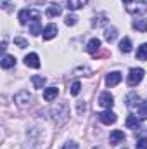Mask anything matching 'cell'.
I'll list each match as a JSON object with an SVG mask.
<instances>
[{"instance_id": "cell-1", "label": "cell", "mask_w": 147, "mask_h": 149, "mask_svg": "<svg viewBox=\"0 0 147 149\" xmlns=\"http://www.w3.org/2000/svg\"><path fill=\"white\" fill-rule=\"evenodd\" d=\"M123 3L130 14H142L147 10V0H123Z\"/></svg>"}, {"instance_id": "cell-2", "label": "cell", "mask_w": 147, "mask_h": 149, "mask_svg": "<svg viewBox=\"0 0 147 149\" xmlns=\"http://www.w3.org/2000/svg\"><path fill=\"white\" fill-rule=\"evenodd\" d=\"M144 80V70L142 68H132L128 74V85L130 87H137L140 81Z\"/></svg>"}, {"instance_id": "cell-3", "label": "cell", "mask_w": 147, "mask_h": 149, "mask_svg": "<svg viewBox=\"0 0 147 149\" xmlns=\"http://www.w3.org/2000/svg\"><path fill=\"white\" fill-rule=\"evenodd\" d=\"M14 101H16V104H17L19 108H26V106L31 104L33 97H31V94H28V90H21V92H17V94L14 95Z\"/></svg>"}, {"instance_id": "cell-4", "label": "cell", "mask_w": 147, "mask_h": 149, "mask_svg": "<svg viewBox=\"0 0 147 149\" xmlns=\"http://www.w3.org/2000/svg\"><path fill=\"white\" fill-rule=\"evenodd\" d=\"M99 104H101L102 108H106V109H111V108L114 106V97L111 95L109 92H102V94L99 95Z\"/></svg>"}, {"instance_id": "cell-5", "label": "cell", "mask_w": 147, "mask_h": 149, "mask_svg": "<svg viewBox=\"0 0 147 149\" xmlns=\"http://www.w3.org/2000/svg\"><path fill=\"white\" fill-rule=\"evenodd\" d=\"M97 118H99V120H101L104 125L116 123V120H118V118H116V114L111 111V109H107V111H104V113H99V114H97Z\"/></svg>"}, {"instance_id": "cell-6", "label": "cell", "mask_w": 147, "mask_h": 149, "mask_svg": "<svg viewBox=\"0 0 147 149\" xmlns=\"http://www.w3.org/2000/svg\"><path fill=\"white\" fill-rule=\"evenodd\" d=\"M125 141V132L123 130H112L109 135V142L111 146H116V144H119V142H123Z\"/></svg>"}, {"instance_id": "cell-7", "label": "cell", "mask_w": 147, "mask_h": 149, "mask_svg": "<svg viewBox=\"0 0 147 149\" xmlns=\"http://www.w3.org/2000/svg\"><path fill=\"white\" fill-rule=\"evenodd\" d=\"M24 64L30 66V68H40V57H38L35 52H31V54H28L24 57Z\"/></svg>"}, {"instance_id": "cell-8", "label": "cell", "mask_w": 147, "mask_h": 149, "mask_svg": "<svg viewBox=\"0 0 147 149\" xmlns=\"http://www.w3.org/2000/svg\"><path fill=\"white\" fill-rule=\"evenodd\" d=\"M121 81V73L119 71H112L106 76V85L107 87H114V85H118Z\"/></svg>"}, {"instance_id": "cell-9", "label": "cell", "mask_w": 147, "mask_h": 149, "mask_svg": "<svg viewBox=\"0 0 147 149\" xmlns=\"http://www.w3.org/2000/svg\"><path fill=\"white\" fill-rule=\"evenodd\" d=\"M61 12H62V9H61L59 3H49V7H47V16L49 17H57V16H61Z\"/></svg>"}, {"instance_id": "cell-10", "label": "cell", "mask_w": 147, "mask_h": 149, "mask_svg": "<svg viewBox=\"0 0 147 149\" xmlns=\"http://www.w3.org/2000/svg\"><path fill=\"white\" fill-rule=\"evenodd\" d=\"M57 94H59V88L57 87H47L43 90V99L45 101H54L57 97Z\"/></svg>"}, {"instance_id": "cell-11", "label": "cell", "mask_w": 147, "mask_h": 149, "mask_svg": "<svg viewBox=\"0 0 147 149\" xmlns=\"http://www.w3.org/2000/svg\"><path fill=\"white\" fill-rule=\"evenodd\" d=\"M57 31H59V30H57L55 24H47L45 30H43V38H45V40H52V38L57 35Z\"/></svg>"}, {"instance_id": "cell-12", "label": "cell", "mask_w": 147, "mask_h": 149, "mask_svg": "<svg viewBox=\"0 0 147 149\" xmlns=\"http://www.w3.org/2000/svg\"><path fill=\"white\" fill-rule=\"evenodd\" d=\"M0 64H2V68H3V70L14 68V66H16V57H14V56H7V54H5V56L2 57Z\"/></svg>"}, {"instance_id": "cell-13", "label": "cell", "mask_w": 147, "mask_h": 149, "mask_svg": "<svg viewBox=\"0 0 147 149\" xmlns=\"http://www.w3.org/2000/svg\"><path fill=\"white\" fill-rule=\"evenodd\" d=\"M99 49H101V40H99V38H92V40L87 43V52H88V54H95Z\"/></svg>"}, {"instance_id": "cell-14", "label": "cell", "mask_w": 147, "mask_h": 149, "mask_svg": "<svg viewBox=\"0 0 147 149\" xmlns=\"http://www.w3.org/2000/svg\"><path fill=\"white\" fill-rule=\"evenodd\" d=\"M66 3H68L69 10H78V9H81L87 3V0H66Z\"/></svg>"}, {"instance_id": "cell-15", "label": "cell", "mask_w": 147, "mask_h": 149, "mask_svg": "<svg viewBox=\"0 0 147 149\" xmlns=\"http://www.w3.org/2000/svg\"><path fill=\"white\" fill-rule=\"evenodd\" d=\"M104 38H106V42H114L116 38H118V30L114 28V26H111V28H107L106 30V33H104Z\"/></svg>"}, {"instance_id": "cell-16", "label": "cell", "mask_w": 147, "mask_h": 149, "mask_svg": "<svg viewBox=\"0 0 147 149\" xmlns=\"http://www.w3.org/2000/svg\"><path fill=\"white\" fill-rule=\"evenodd\" d=\"M126 127L132 128V130H139V127H140L139 116H128V118H126Z\"/></svg>"}, {"instance_id": "cell-17", "label": "cell", "mask_w": 147, "mask_h": 149, "mask_svg": "<svg viewBox=\"0 0 147 149\" xmlns=\"http://www.w3.org/2000/svg\"><path fill=\"white\" fill-rule=\"evenodd\" d=\"M137 116L140 120H147V102H139L137 104Z\"/></svg>"}, {"instance_id": "cell-18", "label": "cell", "mask_w": 147, "mask_h": 149, "mask_svg": "<svg viewBox=\"0 0 147 149\" xmlns=\"http://www.w3.org/2000/svg\"><path fill=\"white\" fill-rule=\"evenodd\" d=\"M119 50L125 52V54L132 52V40H130V38H123V40L119 42Z\"/></svg>"}, {"instance_id": "cell-19", "label": "cell", "mask_w": 147, "mask_h": 149, "mask_svg": "<svg viewBox=\"0 0 147 149\" xmlns=\"http://www.w3.org/2000/svg\"><path fill=\"white\" fill-rule=\"evenodd\" d=\"M133 28L144 33V31H147V21L146 19H135L133 21Z\"/></svg>"}, {"instance_id": "cell-20", "label": "cell", "mask_w": 147, "mask_h": 149, "mask_svg": "<svg viewBox=\"0 0 147 149\" xmlns=\"http://www.w3.org/2000/svg\"><path fill=\"white\" fill-rule=\"evenodd\" d=\"M137 59L139 61H146L147 59V43H142L137 50Z\"/></svg>"}, {"instance_id": "cell-21", "label": "cell", "mask_w": 147, "mask_h": 149, "mask_svg": "<svg viewBox=\"0 0 147 149\" xmlns=\"http://www.w3.org/2000/svg\"><path fill=\"white\" fill-rule=\"evenodd\" d=\"M31 81H33L35 88H42V87L45 85V78H43V76H40V74H35V76H31Z\"/></svg>"}, {"instance_id": "cell-22", "label": "cell", "mask_w": 147, "mask_h": 149, "mask_svg": "<svg viewBox=\"0 0 147 149\" xmlns=\"http://www.w3.org/2000/svg\"><path fill=\"white\" fill-rule=\"evenodd\" d=\"M30 30H31V35H40L42 33V26H40V19L37 21H31V26H30Z\"/></svg>"}, {"instance_id": "cell-23", "label": "cell", "mask_w": 147, "mask_h": 149, "mask_svg": "<svg viewBox=\"0 0 147 149\" xmlns=\"http://www.w3.org/2000/svg\"><path fill=\"white\" fill-rule=\"evenodd\" d=\"M19 23H21V24H26V23H28V9L19 10Z\"/></svg>"}, {"instance_id": "cell-24", "label": "cell", "mask_w": 147, "mask_h": 149, "mask_svg": "<svg viewBox=\"0 0 147 149\" xmlns=\"http://www.w3.org/2000/svg\"><path fill=\"white\" fill-rule=\"evenodd\" d=\"M76 19H78V17H76L74 14H68L66 19H64V23H66L68 26H74V24H76Z\"/></svg>"}, {"instance_id": "cell-25", "label": "cell", "mask_w": 147, "mask_h": 149, "mask_svg": "<svg viewBox=\"0 0 147 149\" xmlns=\"http://www.w3.org/2000/svg\"><path fill=\"white\" fill-rule=\"evenodd\" d=\"M80 90H81L80 81H73V83H71V95H78V94H80Z\"/></svg>"}, {"instance_id": "cell-26", "label": "cell", "mask_w": 147, "mask_h": 149, "mask_svg": "<svg viewBox=\"0 0 147 149\" xmlns=\"http://www.w3.org/2000/svg\"><path fill=\"white\" fill-rule=\"evenodd\" d=\"M14 43H16V45H19L21 49H24V47H28V42H26L24 38H21V37L14 38Z\"/></svg>"}, {"instance_id": "cell-27", "label": "cell", "mask_w": 147, "mask_h": 149, "mask_svg": "<svg viewBox=\"0 0 147 149\" xmlns=\"http://www.w3.org/2000/svg\"><path fill=\"white\" fill-rule=\"evenodd\" d=\"M137 149H147V139L146 137H142V139L137 142Z\"/></svg>"}, {"instance_id": "cell-28", "label": "cell", "mask_w": 147, "mask_h": 149, "mask_svg": "<svg viewBox=\"0 0 147 149\" xmlns=\"http://www.w3.org/2000/svg\"><path fill=\"white\" fill-rule=\"evenodd\" d=\"M62 149H80V148H78V144H76V142L69 141L68 144H64V148H62Z\"/></svg>"}, {"instance_id": "cell-29", "label": "cell", "mask_w": 147, "mask_h": 149, "mask_svg": "<svg viewBox=\"0 0 147 149\" xmlns=\"http://www.w3.org/2000/svg\"><path fill=\"white\" fill-rule=\"evenodd\" d=\"M135 99H137V95H135V94H130V95H128V106H133V104H135V102H133Z\"/></svg>"}, {"instance_id": "cell-30", "label": "cell", "mask_w": 147, "mask_h": 149, "mask_svg": "<svg viewBox=\"0 0 147 149\" xmlns=\"http://www.w3.org/2000/svg\"><path fill=\"white\" fill-rule=\"evenodd\" d=\"M2 7H3L5 10H9V0H2Z\"/></svg>"}, {"instance_id": "cell-31", "label": "cell", "mask_w": 147, "mask_h": 149, "mask_svg": "<svg viewBox=\"0 0 147 149\" xmlns=\"http://www.w3.org/2000/svg\"><path fill=\"white\" fill-rule=\"evenodd\" d=\"M83 111H85V104L78 102V113H83Z\"/></svg>"}, {"instance_id": "cell-32", "label": "cell", "mask_w": 147, "mask_h": 149, "mask_svg": "<svg viewBox=\"0 0 147 149\" xmlns=\"http://www.w3.org/2000/svg\"><path fill=\"white\" fill-rule=\"evenodd\" d=\"M123 149H128V148H123Z\"/></svg>"}]
</instances>
